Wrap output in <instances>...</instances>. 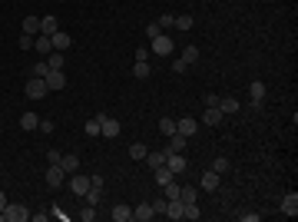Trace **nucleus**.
I'll return each mask as SVG.
<instances>
[{"instance_id":"1","label":"nucleus","mask_w":298,"mask_h":222,"mask_svg":"<svg viewBox=\"0 0 298 222\" xmlns=\"http://www.w3.org/2000/svg\"><path fill=\"white\" fill-rule=\"evenodd\" d=\"M120 133H123L120 120H113V116H106V113H99V136H106V139H116Z\"/></svg>"},{"instance_id":"2","label":"nucleus","mask_w":298,"mask_h":222,"mask_svg":"<svg viewBox=\"0 0 298 222\" xmlns=\"http://www.w3.org/2000/svg\"><path fill=\"white\" fill-rule=\"evenodd\" d=\"M172 37H166V34H159V37H153L149 40V53H156V56H169L172 53Z\"/></svg>"},{"instance_id":"3","label":"nucleus","mask_w":298,"mask_h":222,"mask_svg":"<svg viewBox=\"0 0 298 222\" xmlns=\"http://www.w3.org/2000/svg\"><path fill=\"white\" fill-rule=\"evenodd\" d=\"M46 93H50V89H46V80L43 77H30V80H27V100H43Z\"/></svg>"},{"instance_id":"4","label":"nucleus","mask_w":298,"mask_h":222,"mask_svg":"<svg viewBox=\"0 0 298 222\" xmlns=\"http://www.w3.org/2000/svg\"><path fill=\"white\" fill-rule=\"evenodd\" d=\"M3 219L7 222H27L30 212H27V206H20V202H7V206H3Z\"/></svg>"},{"instance_id":"5","label":"nucleus","mask_w":298,"mask_h":222,"mask_svg":"<svg viewBox=\"0 0 298 222\" xmlns=\"http://www.w3.org/2000/svg\"><path fill=\"white\" fill-rule=\"evenodd\" d=\"M66 186H70V192L77 196V199H83L89 189V176H80V173H73V176H66Z\"/></svg>"},{"instance_id":"6","label":"nucleus","mask_w":298,"mask_h":222,"mask_svg":"<svg viewBox=\"0 0 298 222\" xmlns=\"http://www.w3.org/2000/svg\"><path fill=\"white\" fill-rule=\"evenodd\" d=\"M46 186H53V189L66 186V173L60 169V163H50V169H46Z\"/></svg>"},{"instance_id":"7","label":"nucleus","mask_w":298,"mask_h":222,"mask_svg":"<svg viewBox=\"0 0 298 222\" xmlns=\"http://www.w3.org/2000/svg\"><path fill=\"white\" fill-rule=\"evenodd\" d=\"M282 216H288V219L298 216V192H285L282 196Z\"/></svg>"},{"instance_id":"8","label":"nucleus","mask_w":298,"mask_h":222,"mask_svg":"<svg viewBox=\"0 0 298 222\" xmlns=\"http://www.w3.org/2000/svg\"><path fill=\"white\" fill-rule=\"evenodd\" d=\"M219 182H222L219 173L206 169V173H202V179H199V189H206V192H215V189H219Z\"/></svg>"},{"instance_id":"9","label":"nucleus","mask_w":298,"mask_h":222,"mask_svg":"<svg viewBox=\"0 0 298 222\" xmlns=\"http://www.w3.org/2000/svg\"><path fill=\"white\" fill-rule=\"evenodd\" d=\"M166 166L172 169L176 176H182V173H186V153H169L166 156Z\"/></svg>"},{"instance_id":"10","label":"nucleus","mask_w":298,"mask_h":222,"mask_svg":"<svg viewBox=\"0 0 298 222\" xmlns=\"http://www.w3.org/2000/svg\"><path fill=\"white\" fill-rule=\"evenodd\" d=\"M196 126H199V123H196V116H182V120H176V133L189 139V136L196 133Z\"/></svg>"},{"instance_id":"11","label":"nucleus","mask_w":298,"mask_h":222,"mask_svg":"<svg viewBox=\"0 0 298 222\" xmlns=\"http://www.w3.org/2000/svg\"><path fill=\"white\" fill-rule=\"evenodd\" d=\"M43 80H46V89H63L66 87V73L63 70H50Z\"/></svg>"},{"instance_id":"12","label":"nucleus","mask_w":298,"mask_h":222,"mask_svg":"<svg viewBox=\"0 0 298 222\" xmlns=\"http://www.w3.org/2000/svg\"><path fill=\"white\" fill-rule=\"evenodd\" d=\"M60 169H63L66 176H73V173H80V156H73V153L60 156Z\"/></svg>"},{"instance_id":"13","label":"nucleus","mask_w":298,"mask_h":222,"mask_svg":"<svg viewBox=\"0 0 298 222\" xmlns=\"http://www.w3.org/2000/svg\"><path fill=\"white\" fill-rule=\"evenodd\" d=\"M50 44H53V50H60V53H63V50H70V44H73V37L66 34V30H56V34L50 37Z\"/></svg>"},{"instance_id":"14","label":"nucleus","mask_w":298,"mask_h":222,"mask_svg":"<svg viewBox=\"0 0 298 222\" xmlns=\"http://www.w3.org/2000/svg\"><path fill=\"white\" fill-rule=\"evenodd\" d=\"M153 176H156V186H166V182H172V179H176V173H172V169L163 163V166L153 169Z\"/></svg>"},{"instance_id":"15","label":"nucleus","mask_w":298,"mask_h":222,"mask_svg":"<svg viewBox=\"0 0 298 222\" xmlns=\"http://www.w3.org/2000/svg\"><path fill=\"white\" fill-rule=\"evenodd\" d=\"M153 216H156V212H153V206H149V202H139V206L132 209V219H136V222H149Z\"/></svg>"},{"instance_id":"16","label":"nucleus","mask_w":298,"mask_h":222,"mask_svg":"<svg viewBox=\"0 0 298 222\" xmlns=\"http://www.w3.org/2000/svg\"><path fill=\"white\" fill-rule=\"evenodd\" d=\"M110 216H113V219H116V222H129V219H132V209H129V206H126V202H116V206H113V212H110Z\"/></svg>"},{"instance_id":"17","label":"nucleus","mask_w":298,"mask_h":222,"mask_svg":"<svg viewBox=\"0 0 298 222\" xmlns=\"http://www.w3.org/2000/svg\"><path fill=\"white\" fill-rule=\"evenodd\" d=\"M169 153H186V136H179V133H172V136H169L166 156H169Z\"/></svg>"},{"instance_id":"18","label":"nucleus","mask_w":298,"mask_h":222,"mask_svg":"<svg viewBox=\"0 0 298 222\" xmlns=\"http://www.w3.org/2000/svg\"><path fill=\"white\" fill-rule=\"evenodd\" d=\"M56 30H60V20H56L53 13H50V17H43V20H40V34H46V37H53Z\"/></svg>"},{"instance_id":"19","label":"nucleus","mask_w":298,"mask_h":222,"mask_svg":"<svg viewBox=\"0 0 298 222\" xmlns=\"http://www.w3.org/2000/svg\"><path fill=\"white\" fill-rule=\"evenodd\" d=\"M249 96H252V106H262V96H265V83L262 80H255L252 87H249Z\"/></svg>"},{"instance_id":"20","label":"nucleus","mask_w":298,"mask_h":222,"mask_svg":"<svg viewBox=\"0 0 298 222\" xmlns=\"http://www.w3.org/2000/svg\"><path fill=\"white\" fill-rule=\"evenodd\" d=\"M219 110H222V116L239 113V100H235V96H219Z\"/></svg>"},{"instance_id":"21","label":"nucleus","mask_w":298,"mask_h":222,"mask_svg":"<svg viewBox=\"0 0 298 222\" xmlns=\"http://www.w3.org/2000/svg\"><path fill=\"white\" fill-rule=\"evenodd\" d=\"M33 50H37V53H50V50H53L50 37H46V34H37V37H33Z\"/></svg>"},{"instance_id":"22","label":"nucleus","mask_w":298,"mask_h":222,"mask_svg":"<svg viewBox=\"0 0 298 222\" xmlns=\"http://www.w3.org/2000/svg\"><path fill=\"white\" fill-rule=\"evenodd\" d=\"M202 120L209 123V126H219V123H222V110H219V106H206V113H202Z\"/></svg>"},{"instance_id":"23","label":"nucleus","mask_w":298,"mask_h":222,"mask_svg":"<svg viewBox=\"0 0 298 222\" xmlns=\"http://www.w3.org/2000/svg\"><path fill=\"white\" fill-rule=\"evenodd\" d=\"M229 169H232L229 156H215V159H212V173H219V176H222V173H229Z\"/></svg>"},{"instance_id":"24","label":"nucleus","mask_w":298,"mask_h":222,"mask_svg":"<svg viewBox=\"0 0 298 222\" xmlns=\"http://www.w3.org/2000/svg\"><path fill=\"white\" fill-rule=\"evenodd\" d=\"M149 73H153L149 63H143V60H136V63H132V77H136V80H146Z\"/></svg>"},{"instance_id":"25","label":"nucleus","mask_w":298,"mask_h":222,"mask_svg":"<svg viewBox=\"0 0 298 222\" xmlns=\"http://www.w3.org/2000/svg\"><path fill=\"white\" fill-rule=\"evenodd\" d=\"M20 126L30 133V130H37V126H40V116H37V113H23V116H20Z\"/></svg>"},{"instance_id":"26","label":"nucleus","mask_w":298,"mask_h":222,"mask_svg":"<svg viewBox=\"0 0 298 222\" xmlns=\"http://www.w3.org/2000/svg\"><path fill=\"white\" fill-rule=\"evenodd\" d=\"M83 199H86L89 206H96V202L103 199V186H93V182H89V189H86V196H83Z\"/></svg>"},{"instance_id":"27","label":"nucleus","mask_w":298,"mask_h":222,"mask_svg":"<svg viewBox=\"0 0 298 222\" xmlns=\"http://www.w3.org/2000/svg\"><path fill=\"white\" fill-rule=\"evenodd\" d=\"M179 199L182 202H199V189L196 186H182L179 189Z\"/></svg>"},{"instance_id":"28","label":"nucleus","mask_w":298,"mask_h":222,"mask_svg":"<svg viewBox=\"0 0 298 222\" xmlns=\"http://www.w3.org/2000/svg\"><path fill=\"white\" fill-rule=\"evenodd\" d=\"M23 34L37 37V34H40V20H37V17H27V20H23Z\"/></svg>"},{"instance_id":"29","label":"nucleus","mask_w":298,"mask_h":222,"mask_svg":"<svg viewBox=\"0 0 298 222\" xmlns=\"http://www.w3.org/2000/svg\"><path fill=\"white\" fill-rule=\"evenodd\" d=\"M159 133H163V136H172V133H176V120L163 116V120H159Z\"/></svg>"},{"instance_id":"30","label":"nucleus","mask_w":298,"mask_h":222,"mask_svg":"<svg viewBox=\"0 0 298 222\" xmlns=\"http://www.w3.org/2000/svg\"><path fill=\"white\" fill-rule=\"evenodd\" d=\"M46 63H50V70H63L66 56H63V53H50V56H46Z\"/></svg>"},{"instance_id":"31","label":"nucleus","mask_w":298,"mask_h":222,"mask_svg":"<svg viewBox=\"0 0 298 222\" xmlns=\"http://www.w3.org/2000/svg\"><path fill=\"white\" fill-rule=\"evenodd\" d=\"M146 163H149V169L163 166V163H166V153H146Z\"/></svg>"},{"instance_id":"32","label":"nucleus","mask_w":298,"mask_h":222,"mask_svg":"<svg viewBox=\"0 0 298 222\" xmlns=\"http://www.w3.org/2000/svg\"><path fill=\"white\" fill-rule=\"evenodd\" d=\"M182 60H186V67H192L199 60V46H186V53H182Z\"/></svg>"},{"instance_id":"33","label":"nucleus","mask_w":298,"mask_h":222,"mask_svg":"<svg viewBox=\"0 0 298 222\" xmlns=\"http://www.w3.org/2000/svg\"><path fill=\"white\" fill-rule=\"evenodd\" d=\"M146 153H149V149H146L143 143H132L129 146V156H132V159H146Z\"/></svg>"},{"instance_id":"34","label":"nucleus","mask_w":298,"mask_h":222,"mask_svg":"<svg viewBox=\"0 0 298 222\" xmlns=\"http://www.w3.org/2000/svg\"><path fill=\"white\" fill-rule=\"evenodd\" d=\"M83 133H86V136H99V116H93V120L83 126Z\"/></svg>"},{"instance_id":"35","label":"nucleus","mask_w":298,"mask_h":222,"mask_svg":"<svg viewBox=\"0 0 298 222\" xmlns=\"http://www.w3.org/2000/svg\"><path fill=\"white\" fill-rule=\"evenodd\" d=\"M166 199H179V189H182V186H176V179H172V182H166Z\"/></svg>"},{"instance_id":"36","label":"nucleus","mask_w":298,"mask_h":222,"mask_svg":"<svg viewBox=\"0 0 298 222\" xmlns=\"http://www.w3.org/2000/svg\"><path fill=\"white\" fill-rule=\"evenodd\" d=\"M176 27H179V30H192V17H189V13H179Z\"/></svg>"},{"instance_id":"37","label":"nucleus","mask_w":298,"mask_h":222,"mask_svg":"<svg viewBox=\"0 0 298 222\" xmlns=\"http://www.w3.org/2000/svg\"><path fill=\"white\" fill-rule=\"evenodd\" d=\"M156 23H159V30H163V27H176V13H163Z\"/></svg>"},{"instance_id":"38","label":"nucleus","mask_w":298,"mask_h":222,"mask_svg":"<svg viewBox=\"0 0 298 222\" xmlns=\"http://www.w3.org/2000/svg\"><path fill=\"white\" fill-rule=\"evenodd\" d=\"M46 73H50V63H46V60L33 63V77H46Z\"/></svg>"},{"instance_id":"39","label":"nucleus","mask_w":298,"mask_h":222,"mask_svg":"<svg viewBox=\"0 0 298 222\" xmlns=\"http://www.w3.org/2000/svg\"><path fill=\"white\" fill-rule=\"evenodd\" d=\"M80 219H83V222H93V219H96V206H89V202H86V209L80 212Z\"/></svg>"},{"instance_id":"40","label":"nucleus","mask_w":298,"mask_h":222,"mask_svg":"<svg viewBox=\"0 0 298 222\" xmlns=\"http://www.w3.org/2000/svg\"><path fill=\"white\" fill-rule=\"evenodd\" d=\"M132 56H136V60H143V63H149V56H153V53H149V46H139Z\"/></svg>"},{"instance_id":"41","label":"nucleus","mask_w":298,"mask_h":222,"mask_svg":"<svg viewBox=\"0 0 298 222\" xmlns=\"http://www.w3.org/2000/svg\"><path fill=\"white\" fill-rule=\"evenodd\" d=\"M20 50H33V37L20 34Z\"/></svg>"},{"instance_id":"42","label":"nucleus","mask_w":298,"mask_h":222,"mask_svg":"<svg viewBox=\"0 0 298 222\" xmlns=\"http://www.w3.org/2000/svg\"><path fill=\"white\" fill-rule=\"evenodd\" d=\"M159 34H163V30H159V23H149V27H146V37H149V40L159 37Z\"/></svg>"},{"instance_id":"43","label":"nucleus","mask_w":298,"mask_h":222,"mask_svg":"<svg viewBox=\"0 0 298 222\" xmlns=\"http://www.w3.org/2000/svg\"><path fill=\"white\" fill-rule=\"evenodd\" d=\"M37 130H40V133H53V120H40Z\"/></svg>"},{"instance_id":"44","label":"nucleus","mask_w":298,"mask_h":222,"mask_svg":"<svg viewBox=\"0 0 298 222\" xmlns=\"http://www.w3.org/2000/svg\"><path fill=\"white\" fill-rule=\"evenodd\" d=\"M149 206H153V212H166V196H163V199H153Z\"/></svg>"},{"instance_id":"45","label":"nucleus","mask_w":298,"mask_h":222,"mask_svg":"<svg viewBox=\"0 0 298 222\" xmlns=\"http://www.w3.org/2000/svg\"><path fill=\"white\" fill-rule=\"evenodd\" d=\"M172 70H176V73H186V60H182V56H179V60H172Z\"/></svg>"},{"instance_id":"46","label":"nucleus","mask_w":298,"mask_h":222,"mask_svg":"<svg viewBox=\"0 0 298 222\" xmlns=\"http://www.w3.org/2000/svg\"><path fill=\"white\" fill-rule=\"evenodd\" d=\"M258 219H262L258 212H242V222H258Z\"/></svg>"},{"instance_id":"47","label":"nucleus","mask_w":298,"mask_h":222,"mask_svg":"<svg viewBox=\"0 0 298 222\" xmlns=\"http://www.w3.org/2000/svg\"><path fill=\"white\" fill-rule=\"evenodd\" d=\"M3 206H7V196H3V189H0V212H3Z\"/></svg>"}]
</instances>
